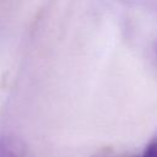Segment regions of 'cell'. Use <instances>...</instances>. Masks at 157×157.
<instances>
[{
	"label": "cell",
	"mask_w": 157,
	"mask_h": 157,
	"mask_svg": "<svg viewBox=\"0 0 157 157\" xmlns=\"http://www.w3.org/2000/svg\"><path fill=\"white\" fill-rule=\"evenodd\" d=\"M0 157H22L10 144L9 139L0 137Z\"/></svg>",
	"instance_id": "obj_1"
},
{
	"label": "cell",
	"mask_w": 157,
	"mask_h": 157,
	"mask_svg": "<svg viewBox=\"0 0 157 157\" xmlns=\"http://www.w3.org/2000/svg\"><path fill=\"white\" fill-rule=\"evenodd\" d=\"M137 157H157V137L151 140L142 151V153Z\"/></svg>",
	"instance_id": "obj_2"
},
{
	"label": "cell",
	"mask_w": 157,
	"mask_h": 157,
	"mask_svg": "<svg viewBox=\"0 0 157 157\" xmlns=\"http://www.w3.org/2000/svg\"><path fill=\"white\" fill-rule=\"evenodd\" d=\"M96 157H129V156H118V155H115V153H113V152L105 151V152H99V153H97Z\"/></svg>",
	"instance_id": "obj_3"
},
{
	"label": "cell",
	"mask_w": 157,
	"mask_h": 157,
	"mask_svg": "<svg viewBox=\"0 0 157 157\" xmlns=\"http://www.w3.org/2000/svg\"><path fill=\"white\" fill-rule=\"evenodd\" d=\"M156 56H157V44H156Z\"/></svg>",
	"instance_id": "obj_4"
}]
</instances>
